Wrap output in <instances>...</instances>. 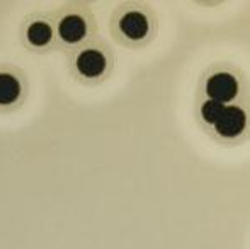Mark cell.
Masks as SVG:
<instances>
[{"mask_svg":"<svg viewBox=\"0 0 250 249\" xmlns=\"http://www.w3.org/2000/svg\"><path fill=\"white\" fill-rule=\"evenodd\" d=\"M87 33L85 19L79 14L65 16L58 24V34L65 43H79Z\"/></svg>","mask_w":250,"mask_h":249,"instance_id":"obj_5","label":"cell"},{"mask_svg":"<svg viewBox=\"0 0 250 249\" xmlns=\"http://www.w3.org/2000/svg\"><path fill=\"white\" fill-rule=\"evenodd\" d=\"M119 29L126 38L133 41L143 40L150 31L148 17L138 10H129L119 19Z\"/></svg>","mask_w":250,"mask_h":249,"instance_id":"obj_3","label":"cell"},{"mask_svg":"<svg viewBox=\"0 0 250 249\" xmlns=\"http://www.w3.org/2000/svg\"><path fill=\"white\" fill-rule=\"evenodd\" d=\"M238 92V82L233 73L216 72L206 80V94L211 101L227 104L233 101Z\"/></svg>","mask_w":250,"mask_h":249,"instance_id":"obj_1","label":"cell"},{"mask_svg":"<svg viewBox=\"0 0 250 249\" xmlns=\"http://www.w3.org/2000/svg\"><path fill=\"white\" fill-rule=\"evenodd\" d=\"M21 94V84L12 73H0V104H12Z\"/></svg>","mask_w":250,"mask_h":249,"instance_id":"obj_7","label":"cell"},{"mask_svg":"<svg viewBox=\"0 0 250 249\" xmlns=\"http://www.w3.org/2000/svg\"><path fill=\"white\" fill-rule=\"evenodd\" d=\"M27 41L34 46H44L51 41L53 38V29L48 23L44 21H34L33 24H29L26 31Z\"/></svg>","mask_w":250,"mask_h":249,"instance_id":"obj_6","label":"cell"},{"mask_svg":"<svg viewBox=\"0 0 250 249\" xmlns=\"http://www.w3.org/2000/svg\"><path fill=\"white\" fill-rule=\"evenodd\" d=\"M75 67L83 77L94 79V77H99L104 73L105 67H107V60H105V57L99 50L89 48V50H83L82 53L77 57Z\"/></svg>","mask_w":250,"mask_h":249,"instance_id":"obj_4","label":"cell"},{"mask_svg":"<svg viewBox=\"0 0 250 249\" xmlns=\"http://www.w3.org/2000/svg\"><path fill=\"white\" fill-rule=\"evenodd\" d=\"M225 110V104L216 103V101H204L203 106H201V114H203V120L206 123L214 125V121L220 118L221 111Z\"/></svg>","mask_w":250,"mask_h":249,"instance_id":"obj_8","label":"cell"},{"mask_svg":"<svg viewBox=\"0 0 250 249\" xmlns=\"http://www.w3.org/2000/svg\"><path fill=\"white\" fill-rule=\"evenodd\" d=\"M245 123H247V114L242 108L238 106H225L221 111L220 118L214 121V128L221 136L227 138H233V136L240 135L245 130Z\"/></svg>","mask_w":250,"mask_h":249,"instance_id":"obj_2","label":"cell"}]
</instances>
